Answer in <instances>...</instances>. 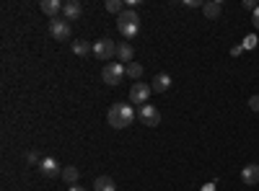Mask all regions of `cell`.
<instances>
[{"label":"cell","instance_id":"24","mask_svg":"<svg viewBox=\"0 0 259 191\" xmlns=\"http://www.w3.org/2000/svg\"><path fill=\"white\" fill-rule=\"evenodd\" d=\"M244 8H246V11H256L259 3H254V0H244Z\"/></svg>","mask_w":259,"mask_h":191},{"label":"cell","instance_id":"12","mask_svg":"<svg viewBox=\"0 0 259 191\" xmlns=\"http://www.w3.org/2000/svg\"><path fill=\"white\" fill-rule=\"evenodd\" d=\"M150 88H153L156 93L168 91V88H171V75H168V73H158V75L153 78V86H150Z\"/></svg>","mask_w":259,"mask_h":191},{"label":"cell","instance_id":"6","mask_svg":"<svg viewBox=\"0 0 259 191\" xmlns=\"http://www.w3.org/2000/svg\"><path fill=\"white\" fill-rule=\"evenodd\" d=\"M36 168H39V173L45 176V178H57V176H62V168H60V163H57L55 158H41V163H39Z\"/></svg>","mask_w":259,"mask_h":191},{"label":"cell","instance_id":"25","mask_svg":"<svg viewBox=\"0 0 259 191\" xmlns=\"http://www.w3.org/2000/svg\"><path fill=\"white\" fill-rule=\"evenodd\" d=\"M254 29H256V31H259V8H256V11H254Z\"/></svg>","mask_w":259,"mask_h":191},{"label":"cell","instance_id":"14","mask_svg":"<svg viewBox=\"0 0 259 191\" xmlns=\"http://www.w3.org/2000/svg\"><path fill=\"white\" fill-rule=\"evenodd\" d=\"M202 13H205V18L215 21V18L223 13V3H218V0H212V3H205V6H202Z\"/></svg>","mask_w":259,"mask_h":191},{"label":"cell","instance_id":"21","mask_svg":"<svg viewBox=\"0 0 259 191\" xmlns=\"http://www.w3.org/2000/svg\"><path fill=\"white\" fill-rule=\"evenodd\" d=\"M241 47H244V49H254V47H256V36L249 34V36L244 39V44H241Z\"/></svg>","mask_w":259,"mask_h":191},{"label":"cell","instance_id":"17","mask_svg":"<svg viewBox=\"0 0 259 191\" xmlns=\"http://www.w3.org/2000/svg\"><path fill=\"white\" fill-rule=\"evenodd\" d=\"M94 191H117V186H114V181L109 176H99L94 181Z\"/></svg>","mask_w":259,"mask_h":191},{"label":"cell","instance_id":"3","mask_svg":"<svg viewBox=\"0 0 259 191\" xmlns=\"http://www.w3.org/2000/svg\"><path fill=\"white\" fill-rule=\"evenodd\" d=\"M150 93H153V88L148 86V83H133V88H130V103H148V98H150Z\"/></svg>","mask_w":259,"mask_h":191},{"label":"cell","instance_id":"15","mask_svg":"<svg viewBox=\"0 0 259 191\" xmlns=\"http://www.w3.org/2000/svg\"><path fill=\"white\" fill-rule=\"evenodd\" d=\"M62 181H65V183H70V186H78V181H80V171H78L75 165L62 168Z\"/></svg>","mask_w":259,"mask_h":191},{"label":"cell","instance_id":"13","mask_svg":"<svg viewBox=\"0 0 259 191\" xmlns=\"http://www.w3.org/2000/svg\"><path fill=\"white\" fill-rule=\"evenodd\" d=\"M133 24H140V16L133 8H127L122 16H117V26H133Z\"/></svg>","mask_w":259,"mask_h":191},{"label":"cell","instance_id":"16","mask_svg":"<svg viewBox=\"0 0 259 191\" xmlns=\"http://www.w3.org/2000/svg\"><path fill=\"white\" fill-rule=\"evenodd\" d=\"M70 49H73V54L85 57V54H91V52H94V44H89V41L78 39V41H73V44H70Z\"/></svg>","mask_w":259,"mask_h":191},{"label":"cell","instance_id":"2","mask_svg":"<svg viewBox=\"0 0 259 191\" xmlns=\"http://www.w3.org/2000/svg\"><path fill=\"white\" fill-rule=\"evenodd\" d=\"M124 75H127V70H124L122 62H109V65H104V70H101V80L106 86H119V80Z\"/></svg>","mask_w":259,"mask_h":191},{"label":"cell","instance_id":"10","mask_svg":"<svg viewBox=\"0 0 259 191\" xmlns=\"http://www.w3.org/2000/svg\"><path fill=\"white\" fill-rule=\"evenodd\" d=\"M117 59L122 62V65H130V62L135 59V49H133V44H127V41H119V47H117Z\"/></svg>","mask_w":259,"mask_h":191},{"label":"cell","instance_id":"18","mask_svg":"<svg viewBox=\"0 0 259 191\" xmlns=\"http://www.w3.org/2000/svg\"><path fill=\"white\" fill-rule=\"evenodd\" d=\"M124 70H127V78H133V80L143 78V65L140 62H130V65H124Z\"/></svg>","mask_w":259,"mask_h":191},{"label":"cell","instance_id":"7","mask_svg":"<svg viewBox=\"0 0 259 191\" xmlns=\"http://www.w3.org/2000/svg\"><path fill=\"white\" fill-rule=\"evenodd\" d=\"M50 34L57 41H68L70 39V24H68V21H60V18H52L50 21Z\"/></svg>","mask_w":259,"mask_h":191},{"label":"cell","instance_id":"5","mask_svg":"<svg viewBox=\"0 0 259 191\" xmlns=\"http://www.w3.org/2000/svg\"><path fill=\"white\" fill-rule=\"evenodd\" d=\"M140 121L145 126H158L161 124V111L153 103H145V106H140Z\"/></svg>","mask_w":259,"mask_h":191},{"label":"cell","instance_id":"11","mask_svg":"<svg viewBox=\"0 0 259 191\" xmlns=\"http://www.w3.org/2000/svg\"><path fill=\"white\" fill-rule=\"evenodd\" d=\"M39 8H41V13H47L50 18H57V13H62L65 3H60V0H41Z\"/></svg>","mask_w":259,"mask_h":191},{"label":"cell","instance_id":"22","mask_svg":"<svg viewBox=\"0 0 259 191\" xmlns=\"http://www.w3.org/2000/svg\"><path fill=\"white\" fill-rule=\"evenodd\" d=\"M249 109L251 111H259V96H251L249 98Z\"/></svg>","mask_w":259,"mask_h":191},{"label":"cell","instance_id":"8","mask_svg":"<svg viewBox=\"0 0 259 191\" xmlns=\"http://www.w3.org/2000/svg\"><path fill=\"white\" fill-rule=\"evenodd\" d=\"M80 13H83V6L78 3V0H68V3H65V8H62V16H65V21H78L80 18Z\"/></svg>","mask_w":259,"mask_h":191},{"label":"cell","instance_id":"23","mask_svg":"<svg viewBox=\"0 0 259 191\" xmlns=\"http://www.w3.org/2000/svg\"><path fill=\"white\" fill-rule=\"evenodd\" d=\"M26 160H29V163H36V165H39V163H41V155H39V153H29V155H26Z\"/></svg>","mask_w":259,"mask_h":191},{"label":"cell","instance_id":"9","mask_svg":"<svg viewBox=\"0 0 259 191\" xmlns=\"http://www.w3.org/2000/svg\"><path fill=\"white\" fill-rule=\"evenodd\" d=\"M241 181H244L246 186H254V183H259V165H256V163H249V165H244V171H241Z\"/></svg>","mask_w":259,"mask_h":191},{"label":"cell","instance_id":"26","mask_svg":"<svg viewBox=\"0 0 259 191\" xmlns=\"http://www.w3.org/2000/svg\"><path fill=\"white\" fill-rule=\"evenodd\" d=\"M68 191H85V188H83V186H70Z\"/></svg>","mask_w":259,"mask_h":191},{"label":"cell","instance_id":"4","mask_svg":"<svg viewBox=\"0 0 259 191\" xmlns=\"http://www.w3.org/2000/svg\"><path fill=\"white\" fill-rule=\"evenodd\" d=\"M94 54L99 59H112V57H117V44L112 39H99V41H94Z\"/></svg>","mask_w":259,"mask_h":191},{"label":"cell","instance_id":"20","mask_svg":"<svg viewBox=\"0 0 259 191\" xmlns=\"http://www.w3.org/2000/svg\"><path fill=\"white\" fill-rule=\"evenodd\" d=\"M119 29V34L124 36V39H135L138 34H140V24H133V26H117Z\"/></svg>","mask_w":259,"mask_h":191},{"label":"cell","instance_id":"19","mask_svg":"<svg viewBox=\"0 0 259 191\" xmlns=\"http://www.w3.org/2000/svg\"><path fill=\"white\" fill-rule=\"evenodd\" d=\"M106 11H109V13H114V16H122L127 8H124V3H122V0H106Z\"/></svg>","mask_w":259,"mask_h":191},{"label":"cell","instance_id":"1","mask_svg":"<svg viewBox=\"0 0 259 191\" xmlns=\"http://www.w3.org/2000/svg\"><path fill=\"white\" fill-rule=\"evenodd\" d=\"M135 109L130 103H114L109 111H106V121H109V126H114V130H124V126H130L135 121Z\"/></svg>","mask_w":259,"mask_h":191}]
</instances>
